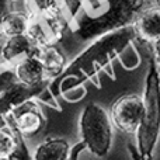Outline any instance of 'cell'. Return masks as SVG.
I'll use <instances>...</instances> for the list:
<instances>
[{
  "label": "cell",
  "mask_w": 160,
  "mask_h": 160,
  "mask_svg": "<svg viewBox=\"0 0 160 160\" xmlns=\"http://www.w3.org/2000/svg\"><path fill=\"white\" fill-rule=\"evenodd\" d=\"M135 37L133 25H129L93 39L84 51L66 65L62 75L49 83V91L52 96L55 98L62 96L72 102L82 100L86 96L83 84L93 82L96 86H100L97 82L100 72L107 70L114 59L131 49V42Z\"/></svg>",
  "instance_id": "cell-1"
},
{
  "label": "cell",
  "mask_w": 160,
  "mask_h": 160,
  "mask_svg": "<svg viewBox=\"0 0 160 160\" xmlns=\"http://www.w3.org/2000/svg\"><path fill=\"white\" fill-rule=\"evenodd\" d=\"M145 0H107L104 11L88 14L83 11L70 21L73 32L82 41H93L105 34L132 25L143 11Z\"/></svg>",
  "instance_id": "cell-2"
},
{
  "label": "cell",
  "mask_w": 160,
  "mask_h": 160,
  "mask_svg": "<svg viewBox=\"0 0 160 160\" xmlns=\"http://www.w3.org/2000/svg\"><path fill=\"white\" fill-rule=\"evenodd\" d=\"M143 115L136 131L141 160H152L153 150L160 136V73L156 61L152 59L148 70L143 93Z\"/></svg>",
  "instance_id": "cell-3"
},
{
  "label": "cell",
  "mask_w": 160,
  "mask_h": 160,
  "mask_svg": "<svg viewBox=\"0 0 160 160\" xmlns=\"http://www.w3.org/2000/svg\"><path fill=\"white\" fill-rule=\"evenodd\" d=\"M79 128L86 149L97 158H105L112 143V127L107 111L96 102L87 104L80 115Z\"/></svg>",
  "instance_id": "cell-4"
},
{
  "label": "cell",
  "mask_w": 160,
  "mask_h": 160,
  "mask_svg": "<svg viewBox=\"0 0 160 160\" xmlns=\"http://www.w3.org/2000/svg\"><path fill=\"white\" fill-rule=\"evenodd\" d=\"M143 115V100L136 94L121 96L111 107V118L119 131L133 133L138 131Z\"/></svg>",
  "instance_id": "cell-5"
},
{
  "label": "cell",
  "mask_w": 160,
  "mask_h": 160,
  "mask_svg": "<svg viewBox=\"0 0 160 160\" xmlns=\"http://www.w3.org/2000/svg\"><path fill=\"white\" fill-rule=\"evenodd\" d=\"M6 119L21 133L22 138H31L38 135L44 129L47 122L37 100H28L24 104L18 105L6 115Z\"/></svg>",
  "instance_id": "cell-6"
},
{
  "label": "cell",
  "mask_w": 160,
  "mask_h": 160,
  "mask_svg": "<svg viewBox=\"0 0 160 160\" xmlns=\"http://www.w3.org/2000/svg\"><path fill=\"white\" fill-rule=\"evenodd\" d=\"M37 47L25 34L6 38L0 47V66H13L18 61L28 56H35Z\"/></svg>",
  "instance_id": "cell-7"
},
{
  "label": "cell",
  "mask_w": 160,
  "mask_h": 160,
  "mask_svg": "<svg viewBox=\"0 0 160 160\" xmlns=\"http://www.w3.org/2000/svg\"><path fill=\"white\" fill-rule=\"evenodd\" d=\"M0 160H32L24 138L8 122L0 128Z\"/></svg>",
  "instance_id": "cell-8"
},
{
  "label": "cell",
  "mask_w": 160,
  "mask_h": 160,
  "mask_svg": "<svg viewBox=\"0 0 160 160\" xmlns=\"http://www.w3.org/2000/svg\"><path fill=\"white\" fill-rule=\"evenodd\" d=\"M35 56L42 63L44 70H45V76H47V79L51 80V82L55 80L56 78H59L68 65L63 52H62L56 45L38 47Z\"/></svg>",
  "instance_id": "cell-9"
},
{
  "label": "cell",
  "mask_w": 160,
  "mask_h": 160,
  "mask_svg": "<svg viewBox=\"0 0 160 160\" xmlns=\"http://www.w3.org/2000/svg\"><path fill=\"white\" fill-rule=\"evenodd\" d=\"M135 34L146 42H156L160 39V7H150L143 10L133 22Z\"/></svg>",
  "instance_id": "cell-10"
},
{
  "label": "cell",
  "mask_w": 160,
  "mask_h": 160,
  "mask_svg": "<svg viewBox=\"0 0 160 160\" xmlns=\"http://www.w3.org/2000/svg\"><path fill=\"white\" fill-rule=\"evenodd\" d=\"M13 70L18 83H22V84L34 86L48 80L45 76L44 66L37 56H28L18 61L13 65Z\"/></svg>",
  "instance_id": "cell-11"
},
{
  "label": "cell",
  "mask_w": 160,
  "mask_h": 160,
  "mask_svg": "<svg viewBox=\"0 0 160 160\" xmlns=\"http://www.w3.org/2000/svg\"><path fill=\"white\" fill-rule=\"evenodd\" d=\"M70 145L63 138H49L37 146L32 160H69Z\"/></svg>",
  "instance_id": "cell-12"
},
{
  "label": "cell",
  "mask_w": 160,
  "mask_h": 160,
  "mask_svg": "<svg viewBox=\"0 0 160 160\" xmlns=\"http://www.w3.org/2000/svg\"><path fill=\"white\" fill-rule=\"evenodd\" d=\"M31 14L28 10H14L4 17L2 25H0V38H10V37L22 35L27 31L30 24Z\"/></svg>",
  "instance_id": "cell-13"
},
{
  "label": "cell",
  "mask_w": 160,
  "mask_h": 160,
  "mask_svg": "<svg viewBox=\"0 0 160 160\" xmlns=\"http://www.w3.org/2000/svg\"><path fill=\"white\" fill-rule=\"evenodd\" d=\"M18 82L14 75L13 66H0V94Z\"/></svg>",
  "instance_id": "cell-14"
},
{
  "label": "cell",
  "mask_w": 160,
  "mask_h": 160,
  "mask_svg": "<svg viewBox=\"0 0 160 160\" xmlns=\"http://www.w3.org/2000/svg\"><path fill=\"white\" fill-rule=\"evenodd\" d=\"M16 2L17 0H0V25H2L3 20L8 13L17 10V8H14V3Z\"/></svg>",
  "instance_id": "cell-15"
},
{
  "label": "cell",
  "mask_w": 160,
  "mask_h": 160,
  "mask_svg": "<svg viewBox=\"0 0 160 160\" xmlns=\"http://www.w3.org/2000/svg\"><path fill=\"white\" fill-rule=\"evenodd\" d=\"M155 51H156V61H158V63L160 66V39L155 42Z\"/></svg>",
  "instance_id": "cell-16"
},
{
  "label": "cell",
  "mask_w": 160,
  "mask_h": 160,
  "mask_svg": "<svg viewBox=\"0 0 160 160\" xmlns=\"http://www.w3.org/2000/svg\"><path fill=\"white\" fill-rule=\"evenodd\" d=\"M6 125H7V119H6L4 115H2V114H0V128L6 127Z\"/></svg>",
  "instance_id": "cell-17"
},
{
  "label": "cell",
  "mask_w": 160,
  "mask_h": 160,
  "mask_svg": "<svg viewBox=\"0 0 160 160\" xmlns=\"http://www.w3.org/2000/svg\"><path fill=\"white\" fill-rule=\"evenodd\" d=\"M156 2H158V3H159V4H160V0H156Z\"/></svg>",
  "instance_id": "cell-18"
}]
</instances>
